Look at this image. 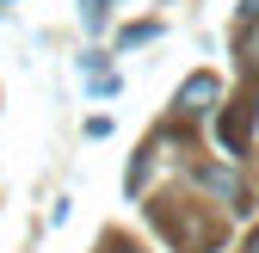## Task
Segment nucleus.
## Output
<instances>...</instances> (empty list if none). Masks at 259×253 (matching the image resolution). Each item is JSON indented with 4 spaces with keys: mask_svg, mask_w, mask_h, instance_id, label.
<instances>
[{
    "mask_svg": "<svg viewBox=\"0 0 259 253\" xmlns=\"http://www.w3.org/2000/svg\"><path fill=\"white\" fill-rule=\"evenodd\" d=\"M247 253H259V235H253V241H247Z\"/></svg>",
    "mask_w": 259,
    "mask_h": 253,
    "instance_id": "39448f33",
    "label": "nucleus"
},
{
    "mask_svg": "<svg viewBox=\"0 0 259 253\" xmlns=\"http://www.w3.org/2000/svg\"><path fill=\"white\" fill-rule=\"evenodd\" d=\"M241 13H247V19H259V0H241Z\"/></svg>",
    "mask_w": 259,
    "mask_h": 253,
    "instance_id": "7ed1b4c3",
    "label": "nucleus"
},
{
    "mask_svg": "<svg viewBox=\"0 0 259 253\" xmlns=\"http://www.w3.org/2000/svg\"><path fill=\"white\" fill-rule=\"evenodd\" d=\"M222 99V80L216 74H191L185 87H179V111H210Z\"/></svg>",
    "mask_w": 259,
    "mask_h": 253,
    "instance_id": "f257e3e1",
    "label": "nucleus"
},
{
    "mask_svg": "<svg viewBox=\"0 0 259 253\" xmlns=\"http://www.w3.org/2000/svg\"><path fill=\"white\" fill-rule=\"evenodd\" d=\"M111 253H142V247H130V241H111Z\"/></svg>",
    "mask_w": 259,
    "mask_h": 253,
    "instance_id": "20e7f679",
    "label": "nucleus"
},
{
    "mask_svg": "<svg viewBox=\"0 0 259 253\" xmlns=\"http://www.w3.org/2000/svg\"><path fill=\"white\" fill-rule=\"evenodd\" d=\"M198 185H210V192H222V198H241V185H235V173H222V167H198Z\"/></svg>",
    "mask_w": 259,
    "mask_h": 253,
    "instance_id": "f03ea898",
    "label": "nucleus"
}]
</instances>
